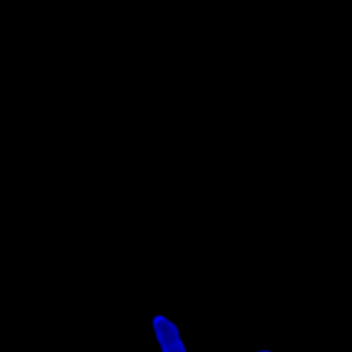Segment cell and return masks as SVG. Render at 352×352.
Instances as JSON below:
<instances>
[{
    "label": "cell",
    "instance_id": "7a4b0ae2",
    "mask_svg": "<svg viewBox=\"0 0 352 352\" xmlns=\"http://www.w3.org/2000/svg\"><path fill=\"white\" fill-rule=\"evenodd\" d=\"M258 352H274V351H268V349H261V351H258Z\"/></svg>",
    "mask_w": 352,
    "mask_h": 352
},
{
    "label": "cell",
    "instance_id": "3957f363",
    "mask_svg": "<svg viewBox=\"0 0 352 352\" xmlns=\"http://www.w3.org/2000/svg\"><path fill=\"white\" fill-rule=\"evenodd\" d=\"M250 352H258V351H250Z\"/></svg>",
    "mask_w": 352,
    "mask_h": 352
},
{
    "label": "cell",
    "instance_id": "6da1fadb",
    "mask_svg": "<svg viewBox=\"0 0 352 352\" xmlns=\"http://www.w3.org/2000/svg\"><path fill=\"white\" fill-rule=\"evenodd\" d=\"M151 327H153L155 339L162 352H188L181 330L168 316L157 315L151 320Z\"/></svg>",
    "mask_w": 352,
    "mask_h": 352
}]
</instances>
